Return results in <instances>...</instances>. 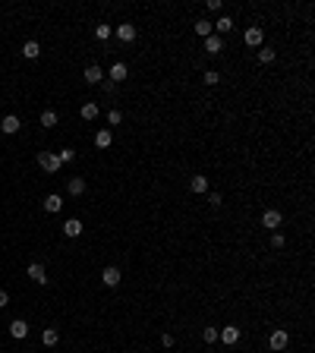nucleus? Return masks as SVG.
Listing matches in <instances>:
<instances>
[{
	"label": "nucleus",
	"instance_id": "8",
	"mask_svg": "<svg viewBox=\"0 0 315 353\" xmlns=\"http://www.w3.org/2000/svg\"><path fill=\"white\" fill-rule=\"evenodd\" d=\"M101 281H104V287H120V268L107 265V268L101 271Z\"/></svg>",
	"mask_w": 315,
	"mask_h": 353
},
{
	"label": "nucleus",
	"instance_id": "22",
	"mask_svg": "<svg viewBox=\"0 0 315 353\" xmlns=\"http://www.w3.org/2000/svg\"><path fill=\"white\" fill-rule=\"evenodd\" d=\"M38 54H41V48H38V41H25V44H22V57H25V60H35Z\"/></svg>",
	"mask_w": 315,
	"mask_h": 353
},
{
	"label": "nucleus",
	"instance_id": "25",
	"mask_svg": "<svg viewBox=\"0 0 315 353\" xmlns=\"http://www.w3.org/2000/svg\"><path fill=\"white\" fill-rule=\"evenodd\" d=\"M111 35H113L111 25H95V38H98V41H107Z\"/></svg>",
	"mask_w": 315,
	"mask_h": 353
},
{
	"label": "nucleus",
	"instance_id": "9",
	"mask_svg": "<svg viewBox=\"0 0 315 353\" xmlns=\"http://www.w3.org/2000/svg\"><path fill=\"white\" fill-rule=\"evenodd\" d=\"M19 126H22V123H19V117H3V123H0V136H13V132H19Z\"/></svg>",
	"mask_w": 315,
	"mask_h": 353
},
{
	"label": "nucleus",
	"instance_id": "29",
	"mask_svg": "<svg viewBox=\"0 0 315 353\" xmlns=\"http://www.w3.org/2000/svg\"><path fill=\"white\" fill-rule=\"evenodd\" d=\"M202 337H205L208 344H214V341H218V328H214V325H208V328H202Z\"/></svg>",
	"mask_w": 315,
	"mask_h": 353
},
{
	"label": "nucleus",
	"instance_id": "20",
	"mask_svg": "<svg viewBox=\"0 0 315 353\" xmlns=\"http://www.w3.org/2000/svg\"><path fill=\"white\" fill-rule=\"evenodd\" d=\"M57 341H60L57 328H44L41 331V344H44V347H57Z\"/></svg>",
	"mask_w": 315,
	"mask_h": 353
},
{
	"label": "nucleus",
	"instance_id": "34",
	"mask_svg": "<svg viewBox=\"0 0 315 353\" xmlns=\"http://www.w3.org/2000/svg\"><path fill=\"white\" fill-rule=\"evenodd\" d=\"M161 344H164V347H173V334H161Z\"/></svg>",
	"mask_w": 315,
	"mask_h": 353
},
{
	"label": "nucleus",
	"instance_id": "16",
	"mask_svg": "<svg viewBox=\"0 0 315 353\" xmlns=\"http://www.w3.org/2000/svg\"><path fill=\"white\" fill-rule=\"evenodd\" d=\"M189 189L196 192V196H202V192H208V177H202V174H196L189 180Z\"/></svg>",
	"mask_w": 315,
	"mask_h": 353
},
{
	"label": "nucleus",
	"instance_id": "6",
	"mask_svg": "<svg viewBox=\"0 0 315 353\" xmlns=\"http://www.w3.org/2000/svg\"><path fill=\"white\" fill-rule=\"evenodd\" d=\"M280 221H284V218H280V211H274V208H268L265 215H262V227H268L271 234L280 227Z\"/></svg>",
	"mask_w": 315,
	"mask_h": 353
},
{
	"label": "nucleus",
	"instance_id": "35",
	"mask_svg": "<svg viewBox=\"0 0 315 353\" xmlns=\"http://www.w3.org/2000/svg\"><path fill=\"white\" fill-rule=\"evenodd\" d=\"M208 10L211 13H221V0H208Z\"/></svg>",
	"mask_w": 315,
	"mask_h": 353
},
{
	"label": "nucleus",
	"instance_id": "26",
	"mask_svg": "<svg viewBox=\"0 0 315 353\" xmlns=\"http://www.w3.org/2000/svg\"><path fill=\"white\" fill-rule=\"evenodd\" d=\"M274 57L278 54H274L271 48H259V63H274Z\"/></svg>",
	"mask_w": 315,
	"mask_h": 353
},
{
	"label": "nucleus",
	"instance_id": "30",
	"mask_svg": "<svg viewBox=\"0 0 315 353\" xmlns=\"http://www.w3.org/2000/svg\"><path fill=\"white\" fill-rule=\"evenodd\" d=\"M284 243H287L284 234H278V230H274V234H271V246H274V249H284Z\"/></svg>",
	"mask_w": 315,
	"mask_h": 353
},
{
	"label": "nucleus",
	"instance_id": "33",
	"mask_svg": "<svg viewBox=\"0 0 315 353\" xmlns=\"http://www.w3.org/2000/svg\"><path fill=\"white\" fill-rule=\"evenodd\" d=\"M6 306H10V294H6V290H0V309H6Z\"/></svg>",
	"mask_w": 315,
	"mask_h": 353
},
{
	"label": "nucleus",
	"instance_id": "12",
	"mask_svg": "<svg viewBox=\"0 0 315 353\" xmlns=\"http://www.w3.org/2000/svg\"><path fill=\"white\" fill-rule=\"evenodd\" d=\"M29 278H32L35 284H48V271H44V265L32 262V265H29Z\"/></svg>",
	"mask_w": 315,
	"mask_h": 353
},
{
	"label": "nucleus",
	"instance_id": "15",
	"mask_svg": "<svg viewBox=\"0 0 315 353\" xmlns=\"http://www.w3.org/2000/svg\"><path fill=\"white\" fill-rule=\"evenodd\" d=\"M211 29H214V35H227V32L233 29V19L230 16H218V22H211Z\"/></svg>",
	"mask_w": 315,
	"mask_h": 353
},
{
	"label": "nucleus",
	"instance_id": "19",
	"mask_svg": "<svg viewBox=\"0 0 315 353\" xmlns=\"http://www.w3.org/2000/svg\"><path fill=\"white\" fill-rule=\"evenodd\" d=\"M111 142H113L111 130H98L95 132V145H98V149H111Z\"/></svg>",
	"mask_w": 315,
	"mask_h": 353
},
{
	"label": "nucleus",
	"instance_id": "18",
	"mask_svg": "<svg viewBox=\"0 0 315 353\" xmlns=\"http://www.w3.org/2000/svg\"><path fill=\"white\" fill-rule=\"evenodd\" d=\"M63 234H66V237H79V234H82V221H79V218L63 221Z\"/></svg>",
	"mask_w": 315,
	"mask_h": 353
},
{
	"label": "nucleus",
	"instance_id": "31",
	"mask_svg": "<svg viewBox=\"0 0 315 353\" xmlns=\"http://www.w3.org/2000/svg\"><path fill=\"white\" fill-rule=\"evenodd\" d=\"M221 202H224L221 192H208V205H211V208H221Z\"/></svg>",
	"mask_w": 315,
	"mask_h": 353
},
{
	"label": "nucleus",
	"instance_id": "32",
	"mask_svg": "<svg viewBox=\"0 0 315 353\" xmlns=\"http://www.w3.org/2000/svg\"><path fill=\"white\" fill-rule=\"evenodd\" d=\"M120 120H123V114H120V111H117V108H113V111H111V114H107V123H111V126H117V123H120Z\"/></svg>",
	"mask_w": 315,
	"mask_h": 353
},
{
	"label": "nucleus",
	"instance_id": "13",
	"mask_svg": "<svg viewBox=\"0 0 315 353\" xmlns=\"http://www.w3.org/2000/svg\"><path fill=\"white\" fill-rule=\"evenodd\" d=\"M205 51H208L211 57L221 54V51H224V38H221V35H208V38H205Z\"/></svg>",
	"mask_w": 315,
	"mask_h": 353
},
{
	"label": "nucleus",
	"instance_id": "21",
	"mask_svg": "<svg viewBox=\"0 0 315 353\" xmlns=\"http://www.w3.org/2000/svg\"><path fill=\"white\" fill-rule=\"evenodd\" d=\"M98 114H101V108H98L95 101H85L82 104V120H98Z\"/></svg>",
	"mask_w": 315,
	"mask_h": 353
},
{
	"label": "nucleus",
	"instance_id": "28",
	"mask_svg": "<svg viewBox=\"0 0 315 353\" xmlns=\"http://www.w3.org/2000/svg\"><path fill=\"white\" fill-rule=\"evenodd\" d=\"M57 161H60V164H70V161H76V151H73V149H63V151L57 155Z\"/></svg>",
	"mask_w": 315,
	"mask_h": 353
},
{
	"label": "nucleus",
	"instance_id": "17",
	"mask_svg": "<svg viewBox=\"0 0 315 353\" xmlns=\"http://www.w3.org/2000/svg\"><path fill=\"white\" fill-rule=\"evenodd\" d=\"M66 192H70V196H82V192H85V180H82V177H70Z\"/></svg>",
	"mask_w": 315,
	"mask_h": 353
},
{
	"label": "nucleus",
	"instance_id": "4",
	"mask_svg": "<svg viewBox=\"0 0 315 353\" xmlns=\"http://www.w3.org/2000/svg\"><path fill=\"white\" fill-rule=\"evenodd\" d=\"M243 41L249 44V48H262V41H265V32L259 29V25H252V29H246V35H243Z\"/></svg>",
	"mask_w": 315,
	"mask_h": 353
},
{
	"label": "nucleus",
	"instance_id": "5",
	"mask_svg": "<svg viewBox=\"0 0 315 353\" xmlns=\"http://www.w3.org/2000/svg\"><path fill=\"white\" fill-rule=\"evenodd\" d=\"M82 79L89 85H98V82H104V70L98 63H92V66H85V73H82Z\"/></svg>",
	"mask_w": 315,
	"mask_h": 353
},
{
	"label": "nucleus",
	"instance_id": "10",
	"mask_svg": "<svg viewBox=\"0 0 315 353\" xmlns=\"http://www.w3.org/2000/svg\"><path fill=\"white\" fill-rule=\"evenodd\" d=\"M107 76H111V82H113V85H117V82H123V79L130 76V70H126V63H120V60H117V63L111 66V73H107Z\"/></svg>",
	"mask_w": 315,
	"mask_h": 353
},
{
	"label": "nucleus",
	"instance_id": "11",
	"mask_svg": "<svg viewBox=\"0 0 315 353\" xmlns=\"http://www.w3.org/2000/svg\"><path fill=\"white\" fill-rule=\"evenodd\" d=\"M60 208H63V196H57V192H51V196H44V211H51V215H57Z\"/></svg>",
	"mask_w": 315,
	"mask_h": 353
},
{
	"label": "nucleus",
	"instance_id": "27",
	"mask_svg": "<svg viewBox=\"0 0 315 353\" xmlns=\"http://www.w3.org/2000/svg\"><path fill=\"white\" fill-rule=\"evenodd\" d=\"M202 79H205V85H218V82H221V73H218V70H205Z\"/></svg>",
	"mask_w": 315,
	"mask_h": 353
},
{
	"label": "nucleus",
	"instance_id": "1",
	"mask_svg": "<svg viewBox=\"0 0 315 353\" xmlns=\"http://www.w3.org/2000/svg\"><path fill=\"white\" fill-rule=\"evenodd\" d=\"M218 341L227 344V347H233V344L240 341V328L237 325H227V328H218Z\"/></svg>",
	"mask_w": 315,
	"mask_h": 353
},
{
	"label": "nucleus",
	"instance_id": "7",
	"mask_svg": "<svg viewBox=\"0 0 315 353\" xmlns=\"http://www.w3.org/2000/svg\"><path fill=\"white\" fill-rule=\"evenodd\" d=\"M113 35H117L120 41L130 44V41H136V25H132V22H123V25H117V29H113Z\"/></svg>",
	"mask_w": 315,
	"mask_h": 353
},
{
	"label": "nucleus",
	"instance_id": "14",
	"mask_svg": "<svg viewBox=\"0 0 315 353\" xmlns=\"http://www.w3.org/2000/svg\"><path fill=\"white\" fill-rule=\"evenodd\" d=\"M10 334L16 337V341H22V337L29 334V325H25L22 318H13V322H10Z\"/></svg>",
	"mask_w": 315,
	"mask_h": 353
},
{
	"label": "nucleus",
	"instance_id": "23",
	"mask_svg": "<svg viewBox=\"0 0 315 353\" xmlns=\"http://www.w3.org/2000/svg\"><path fill=\"white\" fill-rule=\"evenodd\" d=\"M57 111H41V126L44 130H51V126H57Z\"/></svg>",
	"mask_w": 315,
	"mask_h": 353
},
{
	"label": "nucleus",
	"instance_id": "2",
	"mask_svg": "<svg viewBox=\"0 0 315 353\" xmlns=\"http://www.w3.org/2000/svg\"><path fill=\"white\" fill-rule=\"evenodd\" d=\"M38 164H41L48 174H57L60 170V161H57V155H51V151H38V158H35Z\"/></svg>",
	"mask_w": 315,
	"mask_h": 353
},
{
	"label": "nucleus",
	"instance_id": "3",
	"mask_svg": "<svg viewBox=\"0 0 315 353\" xmlns=\"http://www.w3.org/2000/svg\"><path fill=\"white\" fill-rule=\"evenodd\" d=\"M287 344H290V334L287 331H271V337H268V347L271 350H287Z\"/></svg>",
	"mask_w": 315,
	"mask_h": 353
},
{
	"label": "nucleus",
	"instance_id": "24",
	"mask_svg": "<svg viewBox=\"0 0 315 353\" xmlns=\"http://www.w3.org/2000/svg\"><path fill=\"white\" fill-rule=\"evenodd\" d=\"M196 35L199 38H208L211 35V22H208V19H199V22H196Z\"/></svg>",
	"mask_w": 315,
	"mask_h": 353
}]
</instances>
